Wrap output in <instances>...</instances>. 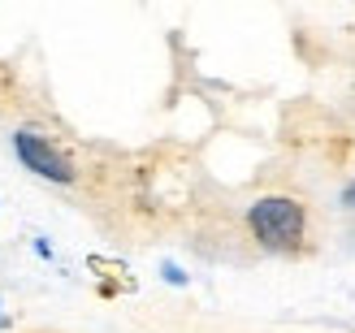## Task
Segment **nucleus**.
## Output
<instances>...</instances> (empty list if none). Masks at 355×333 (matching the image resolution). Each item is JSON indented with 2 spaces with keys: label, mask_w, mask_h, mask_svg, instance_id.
Masks as SVG:
<instances>
[{
  "label": "nucleus",
  "mask_w": 355,
  "mask_h": 333,
  "mask_svg": "<svg viewBox=\"0 0 355 333\" xmlns=\"http://www.w3.org/2000/svg\"><path fill=\"white\" fill-rule=\"evenodd\" d=\"M343 208H351V213H355V182H347V190H343Z\"/></svg>",
  "instance_id": "3"
},
{
  "label": "nucleus",
  "mask_w": 355,
  "mask_h": 333,
  "mask_svg": "<svg viewBox=\"0 0 355 333\" xmlns=\"http://www.w3.org/2000/svg\"><path fill=\"white\" fill-rule=\"evenodd\" d=\"M13 152L35 178H44L52 186H74L78 182V169H74V156H69L57 138H48L40 130H17L13 134Z\"/></svg>",
  "instance_id": "2"
},
{
  "label": "nucleus",
  "mask_w": 355,
  "mask_h": 333,
  "mask_svg": "<svg viewBox=\"0 0 355 333\" xmlns=\"http://www.w3.org/2000/svg\"><path fill=\"white\" fill-rule=\"evenodd\" d=\"M247 234L273 255H304L316 242L312 208L291 195H260L247 208Z\"/></svg>",
  "instance_id": "1"
}]
</instances>
